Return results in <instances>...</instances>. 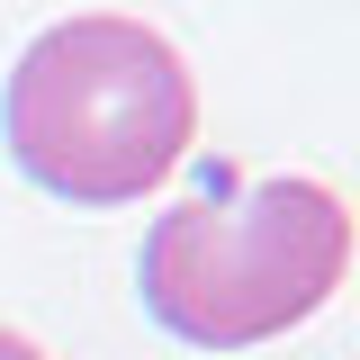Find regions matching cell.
Returning a JSON list of instances; mask_svg holds the SVG:
<instances>
[{"label": "cell", "instance_id": "7a4b0ae2", "mask_svg": "<svg viewBox=\"0 0 360 360\" xmlns=\"http://www.w3.org/2000/svg\"><path fill=\"white\" fill-rule=\"evenodd\" d=\"M352 270V207L307 172L217 180L144 234V315L198 352H252L307 324Z\"/></svg>", "mask_w": 360, "mask_h": 360}, {"label": "cell", "instance_id": "3957f363", "mask_svg": "<svg viewBox=\"0 0 360 360\" xmlns=\"http://www.w3.org/2000/svg\"><path fill=\"white\" fill-rule=\"evenodd\" d=\"M0 360H45V352L27 342V333H9V324H0Z\"/></svg>", "mask_w": 360, "mask_h": 360}, {"label": "cell", "instance_id": "6da1fadb", "mask_svg": "<svg viewBox=\"0 0 360 360\" xmlns=\"http://www.w3.org/2000/svg\"><path fill=\"white\" fill-rule=\"evenodd\" d=\"M198 144V82L180 45L144 18L90 9L45 27L9 72V162L45 198L127 207L189 162Z\"/></svg>", "mask_w": 360, "mask_h": 360}]
</instances>
